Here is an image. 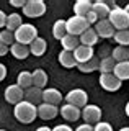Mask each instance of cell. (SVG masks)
Instances as JSON below:
<instances>
[{"label": "cell", "mask_w": 129, "mask_h": 131, "mask_svg": "<svg viewBox=\"0 0 129 131\" xmlns=\"http://www.w3.org/2000/svg\"><path fill=\"white\" fill-rule=\"evenodd\" d=\"M13 115L20 123L30 125V123H33L36 120V116H38V106L30 103V102H26V100H23V102H20L18 105H15Z\"/></svg>", "instance_id": "cell-1"}, {"label": "cell", "mask_w": 129, "mask_h": 131, "mask_svg": "<svg viewBox=\"0 0 129 131\" xmlns=\"http://www.w3.org/2000/svg\"><path fill=\"white\" fill-rule=\"evenodd\" d=\"M110 23L114 26L116 31H123V30H129V13L124 8L121 7H113L111 8V13L108 16Z\"/></svg>", "instance_id": "cell-2"}, {"label": "cell", "mask_w": 129, "mask_h": 131, "mask_svg": "<svg viewBox=\"0 0 129 131\" xmlns=\"http://www.w3.org/2000/svg\"><path fill=\"white\" fill-rule=\"evenodd\" d=\"M36 38H38V30L31 23H23L15 31V41L20 44H25V46H30Z\"/></svg>", "instance_id": "cell-3"}, {"label": "cell", "mask_w": 129, "mask_h": 131, "mask_svg": "<svg viewBox=\"0 0 129 131\" xmlns=\"http://www.w3.org/2000/svg\"><path fill=\"white\" fill-rule=\"evenodd\" d=\"M87 30H90V23L87 21L85 16H70L69 20H67V35H72V36H80L83 35Z\"/></svg>", "instance_id": "cell-4"}, {"label": "cell", "mask_w": 129, "mask_h": 131, "mask_svg": "<svg viewBox=\"0 0 129 131\" xmlns=\"http://www.w3.org/2000/svg\"><path fill=\"white\" fill-rule=\"evenodd\" d=\"M46 13V3L43 0H28L26 5L23 7V15L28 18H38Z\"/></svg>", "instance_id": "cell-5"}, {"label": "cell", "mask_w": 129, "mask_h": 131, "mask_svg": "<svg viewBox=\"0 0 129 131\" xmlns=\"http://www.w3.org/2000/svg\"><path fill=\"white\" fill-rule=\"evenodd\" d=\"M66 100H67V103L77 106V108L88 105V95H87V92L83 89H74V90H70V92L66 95Z\"/></svg>", "instance_id": "cell-6"}, {"label": "cell", "mask_w": 129, "mask_h": 131, "mask_svg": "<svg viewBox=\"0 0 129 131\" xmlns=\"http://www.w3.org/2000/svg\"><path fill=\"white\" fill-rule=\"evenodd\" d=\"M5 100L11 105H18L20 102L25 100V90L18 84H11L5 89Z\"/></svg>", "instance_id": "cell-7"}, {"label": "cell", "mask_w": 129, "mask_h": 131, "mask_svg": "<svg viewBox=\"0 0 129 131\" xmlns=\"http://www.w3.org/2000/svg\"><path fill=\"white\" fill-rule=\"evenodd\" d=\"M100 85L101 89H105L106 92H116V90L121 89V82L114 74H100Z\"/></svg>", "instance_id": "cell-8"}, {"label": "cell", "mask_w": 129, "mask_h": 131, "mask_svg": "<svg viewBox=\"0 0 129 131\" xmlns=\"http://www.w3.org/2000/svg\"><path fill=\"white\" fill-rule=\"evenodd\" d=\"M82 118L85 120V123H88V125H92V123H100V120H101V108L96 105H87L83 106L82 110Z\"/></svg>", "instance_id": "cell-9"}, {"label": "cell", "mask_w": 129, "mask_h": 131, "mask_svg": "<svg viewBox=\"0 0 129 131\" xmlns=\"http://www.w3.org/2000/svg\"><path fill=\"white\" fill-rule=\"evenodd\" d=\"M95 31H96V35H98V38H113L114 36V26L110 23V20H98V23L95 25Z\"/></svg>", "instance_id": "cell-10"}, {"label": "cell", "mask_w": 129, "mask_h": 131, "mask_svg": "<svg viewBox=\"0 0 129 131\" xmlns=\"http://www.w3.org/2000/svg\"><path fill=\"white\" fill-rule=\"evenodd\" d=\"M74 56H75L77 64H83V62H88L90 59H93V57H95V52H93V48L80 44V46L74 51Z\"/></svg>", "instance_id": "cell-11"}, {"label": "cell", "mask_w": 129, "mask_h": 131, "mask_svg": "<svg viewBox=\"0 0 129 131\" xmlns=\"http://www.w3.org/2000/svg\"><path fill=\"white\" fill-rule=\"evenodd\" d=\"M59 113L62 115V118H64V120H67V121H77L79 118L82 116L80 108H77V106H74V105H70V103L62 105V106H60V110H59Z\"/></svg>", "instance_id": "cell-12"}, {"label": "cell", "mask_w": 129, "mask_h": 131, "mask_svg": "<svg viewBox=\"0 0 129 131\" xmlns=\"http://www.w3.org/2000/svg\"><path fill=\"white\" fill-rule=\"evenodd\" d=\"M59 113V108L56 105H51V103H43L38 105V116L41 118V120H52V118H56Z\"/></svg>", "instance_id": "cell-13"}, {"label": "cell", "mask_w": 129, "mask_h": 131, "mask_svg": "<svg viewBox=\"0 0 129 131\" xmlns=\"http://www.w3.org/2000/svg\"><path fill=\"white\" fill-rule=\"evenodd\" d=\"M43 102L44 103H51V105H56L57 106L60 102H62V93L59 92L57 89H44L43 90Z\"/></svg>", "instance_id": "cell-14"}, {"label": "cell", "mask_w": 129, "mask_h": 131, "mask_svg": "<svg viewBox=\"0 0 129 131\" xmlns=\"http://www.w3.org/2000/svg\"><path fill=\"white\" fill-rule=\"evenodd\" d=\"M25 100L36 106L41 105L43 103V90L38 87H30L28 90H25Z\"/></svg>", "instance_id": "cell-15"}, {"label": "cell", "mask_w": 129, "mask_h": 131, "mask_svg": "<svg viewBox=\"0 0 129 131\" xmlns=\"http://www.w3.org/2000/svg\"><path fill=\"white\" fill-rule=\"evenodd\" d=\"M93 10V2L90 0H77L74 3V13L77 16H87Z\"/></svg>", "instance_id": "cell-16"}, {"label": "cell", "mask_w": 129, "mask_h": 131, "mask_svg": "<svg viewBox=\"0 0 129 131\" xmlns=\"http://www.w3.org/2000/svg\"><path fill=\"white\" fill-rule=\"evenodd\" d=\"M93 12L96 13V16H98L100 20H106L111 13V7H110L108 2L98 0V2H93Z\"/></svg>", "instance_id": "cell-17"}, {"label": "cell", "mask_w": 129, "mask_h": 131, "mask_svg": "<svg viewBox=\"0 0 129 131\" xmlns=\"http://www.w3.org/2000/svg\"><path fill=\"white\" fill-rule=\"evenodd\" d=\"M60 44H62V51H70L74 52L75 49L80 46V38L77 36H72V35H67L60 39Z\"/></svg>", "instance_id": "cell-18"}, {"label": "cell", "mask_w": 129, "mask_h": 131, "mask_svg": "<svg viewBox=\"0 0 129 131\" xmlns=\"http://www.w3.org/2000/svg\"><path fill=\"white\" fill-rule=\"evenodd\" d=\"M59 62L62 64V67H66V69H72V67H77L79 66L77 61H75L74 52H70V51H60Z\"/></svg>", "instance_id": "cell-19"}, {"label": "cell", "mask_w": 129, "mask_h": 131, "mask_svg": "<svg viewBox=\"0 0 129 131\" xmlns=\"http://www.w3.org/2000/svg\"><path fill=\"white\" fill-rule=\"evenodd\" d=\"M98 39H100V38H98V35H96L95 28H90V30H87L82 36H80V44L93 48V44L98 43Z\"/></svg>", "instance_id": "cell-20"}, {"label": "cell", "mask_w": 129, "mask_h": 131, "mask_svg": "<svg viewBox=\"0 0 129 131\" xmlns=\"http://www.w3.org/2000/svg\"><path fill=\"white\" fill-rule=\"evenodd\" d=\"M17 84L23 90H28L30 87H33V72L21 71V72L18 74V77H17Z\"/></svg>", "instance_id": "cell-21"}, {"label": "cell", "mask_w": 129, "mask_h": 131, "mask_svg": "<svg viewBox=\"0 0 129 131\" xmlns=\"http://www.w3.org/2000/svg\"><path fill=\"white\" fill-rule=\"evenodd\" d=\"M46 48H47L46 39L41 38V36H38V38L30 44V51H31V54H34V56H43L44 52H46Z\"/></svg>", "instance_id": "cell-22"}, {"label": "cell", "mask_w": 129, "mask_h": 131, "mask_svg": "<svg viewBox=\"0 0 129 131\" xmlns=\"http://www.w3.org/2000/svg\"><path fill=\"white\" fill-rule=\"evenodd\" d=\"M52 36L56 39H62L64 36H67V20H57L52 26Z\"/></svg>", "instance_id": "cell-23"}, {"label": "cell", "mask_w": 129, "mask_h": 131, "mask_svg": "<svg viewBox=\"0 0 129 131\" xmlns=\"http://www.w3.org/2000/svg\"><path fill=\"white\" fill-rule=\"evenodd\" d=\"M10 52L17 57V59H26V57L31 54L30 46H25V44H20V43H15L13 46L10 48Z\"/></svg>", "instance_id": "cell-24"}, {"label": "cell", "mask_w": 129, "mask_h": 131, "mask_svg": "<svg viewBox=\"0 0 129 131\" xmlns=\"http://www.w3.org/2000/svg\"><path fill=\"white\" fill-rule=\"evenodd\" d=\"M23 25L21 21V15L20 13H10L8 16H7V25H5V30H8V31H17L20 26Z\"/></svg>", "instance_id": "cell-25"}, {"label": "cell", "mask_w": 129, "mask_h": 131, "mask_svg": "<svg viewBox=\"0 0 129 131\" xmlns=\"http://www.w3.org/2000/svg\"><path fill=\"white\" fill-rule=\"evenodd\" d=\"M46 84H47V74L44 72L43 69H36L33 72V87H38V89L44 90Z\"/></svg>", "instance_id": "cell-26"}, {"label": "cell", "mask_w": 129, "mask_h": 131, "mask_svg": "<svg viewBox=\"0 0 129 131\" xmlns=\"http://www.w3.org/2000/svg\"><path fill=\"white\" fill-rule=\"evenodd\" d=\"M113 74H114L121 82L127 80L129 79V61H126V62H116V67H114V71H113Z\"/></svg>", "instance_id": "cell-27"}, {"label": "cell", "mask_w": 129, "mask_h": 131, "mask_svg": "<svg viewBox=\"0 0 129 131\" xmlns=\"http://www.w3.org/2000/svg\"><path fill=\"white\" fill-rule=\"evenodd\" d=\"M111 57L116 61V62H126L129 61V48L124 46H116L111 52Z\"/></svg>", "instance_id": "cell-28"}, {"label": "cell", "mask_w": 129, "mask_h": 131, "mask_svg": "<svg viewBox=\"0 0 129 131\" xmlns=\"http://www.w3.org/2000/svg\"><path fill=\"white\" fill-rule=\"evenodd\" d=\"M114 67H116V61L111 56H105L100 61V72L101 74H113Z\"/></svg>", "instance_id": "cell-29"}, {"label": "cell", "mask_w": 129, "mask_h": 131, "mask_svg": "<svg viewBox=\"0 0 129 131\" xmlns=\"http://www.w3.org/2000/svg\"><path fill=\"white\" fill-rule=\"evenodd\" d=\"M77 69L80 72H93V71H100V61L93 57V59H90L88 62H83V64H79Z\"/></svg>", "instance_id": "cell-30"}, {"label": "cell", "mask_w": 129, "mask_h": 131, "mask_svg": "<svg viewBox=\"0 0 129 131\" xmlns=\"http://www.w3.org/2000/svg\"><path fill=\"white\" fill-rule=\"evenodd\" d=\"M113 38H114V41L118 43V46H124V48H129V30L116 31Z\"/></svg>", "instance_id": "cell-31"}, {"label": "cell", "mask_w": 129, "mask_h": 131, "mask_svg": "<svg viewBox=\"0 0 129 131\" xmlns=\"http://www.w3.org/2000/svg\"><path fill=\"white\" fill-rule=\"evenodd\" d=\"M0 43H3L8 48H11L15 43H17V41H15V33L8 31V30H2L0 31Z\"/></svg>", "instance_id": "cell-32"}, {"label": "cell", "mask_w": 129, "mask_h": 131, "mask_svg": "<svg viewBox=\"0 0 129 131\" xmlns=\"http://www.w3.org/2000/svg\"><path fill=\"white\" fill-rule=\"evenodd\" d=\"M93 129H95V131H113L111 125H110V123H105V121L96 123V125L93 126Z\"/></svg>", "instance_id": "cell-33"}, {"label": "cell", "mask_w": 129, "mask_h": 131, "mask_svg": "<svg viewBox=\"0 0 129 131\" xmlns=\"http://www.w3.org/2000/svg\"><path fill=\"white\" fill-rule=\"evenodd\" d=\"M85 18H87V21H88V23H90V25H96V23H98V20H100V18H98V16H96V13H95V12H93V10H92V12H90V13H88V15L85 16Z\"/></svg>", "instance_id": "cell-34"}, {"label": "cell", "mask_w": 129, "mask_h": 131, "mask_svg": "<svg viewBox=\"0 0 129 131\" xmlns=\"http://www.w3.org/2000/svg\"><path fill=\"white\" fill-rule=\"evenodd\" d=\"M75 131H95V129H93V126H92V125H88V123H83V125L77 126V129H75Z\"/></svg>", "instance_id": "cell-35"}, {"label": "cell", "mask_w": 129, "mask_h": 131, "mask_svg": "<svg viewBox=\"0 0 129 131\" xmlns=\"http://www.w3.org/2000/svg\"><path fill=\"white\" fill-rule=\"evenodd\" d=\"M52 131H74L69 125H57L56 128H52Z\"/></svg>", "instance_id": "cell-36"}, {"label": "cell", "mask_w": 129, "mask_h": 131, "mask_svg": "<svg viewBox=\"0 0 129 131\" xmlns=\"http://www.w3.org/2000/svg\"><path fill=\"white\" fill-rule=\"evenodd\" d=\"M7 16H8V15H5V12L0 10V28H5V25H7Z\"/></svg>", "instance_id": "cell-37"}, {"label": "cell", "mask_w": 129, "mask_h": 131, "mask_svg": "<svg viewBox=\"0 0 129 131\" xmlns=\"http://www.w3.org/2000/svg\"><path fill=\"white\" fill-rule=\"evenodd\" d=\"M10 5H13V7H25L26 5V2L25 0H10Z\"/></svg>", "instance_id": "cell-38"}, {"label": "cell", "mask_w": 129, "mask_h": 131, "mask_svg": "<svg viewBox=\"0 0 129 131\" xmlns=\"http://www.w3.org/2000/svg\"><path fill=\"white\" fill-rule=\"evenodd\" d=\"M5 77H7V67H5L2 62H0V82L5 79Z\"/></svg>", "instance_id": "cell-39"}, {"label": "cell", "mask_w": 129, "mask_h": 131, "mask_svg": "<svg viewBox=\"0 0 129 131\" xmlns=\"http://www.w3.org/2000/svg\"><path fill=\"white\" fill-rule=\"evenodd\" d=\"M10 51V48L7 46V44H3V43H0V56H5L7 52Z\"/></svg>", "instance_id": "cell-40"}, {"label": "cell", "mask_w": 129, "mask_h": 131, "mask_svg": "<svg viewBox=\"0 0 129 131\" xmlns=\"http://www.w3.org/2000/svg\"><path fill=\"white\" fill-rule=\"evenodd\" d=\"M36 131H52V129L49 128V126H39V128L36 129Z\"/></svg>", "instance_id": "cell-41"}, {"label": "cell", "mask_w": 129, "mask_h": 131, "mask_svg": "<svg viewBox=\"0 0 129 131\" xmlns=\"http://www.w3.org/2000/svg\"><path fill=\"white\" fill-rule=\"evenodd\" d=\"M126 115H127V116H129V102H127V103H126Z\"/></svg>", "instance_id": "cell-42"}, {"label": "cell", "mask_w": 129, "mask_h": 131, "mask_svg": "<svg viewBox=\"0 0 129 131\" xmlns=\"http://www.w3.org/2000/svg\"><path fill=\"white\" fill-rule=\"evenodd\" d=\"M119 131H129V128H127V126H124V128H121Z\"/></svg>", "instance_id": "cell-43"}, {"label": "cell", "mask_w": 129, "mask_h": 131, "mask_svg": "<svg viewBox=\"0 0 129 131\" xmlns=\"http://www.w3.org/2000/svg\"><path fill=\"white\" fill-rule=\"evenodd\" d=\"M124 10H126L127 13H129V3H127V5H126V8H124Z\"/></svg>", "instance_id": "cell-44"}, {"label": "cell", "mask_w": 129, "mask_h": 131, "mask_svg": "<svg viewBox=\"0 0 129 131\" xmlns=\"http://www.w3.org/2000/svg\"><path fill=\"white\" fill-rule=\"evenodd\" d=\"M0 131H7V129H0Z\"/></svg>", "instance_id": "cell-45"}]
</instances>
